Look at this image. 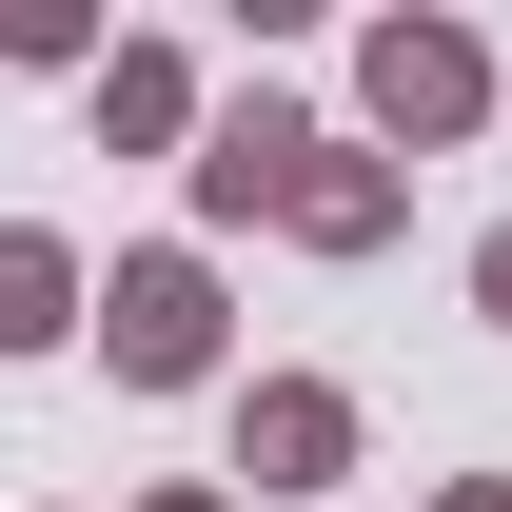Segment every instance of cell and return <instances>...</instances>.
Wrapping results in <instances>:
<instances>
[{"instance_id":"cell-1","label":"cell","mask_w":512,"mask_h":512,"mask_svg":"<svg viewBox=\"0 0 512 512\" xmlns=\"http://www.w3.org/2000/svg\"><path fill=\"white\" fill-rule=\"evenodd\" d=\"M119 355H138V375H178V355H197V276H138V296H119Z\"/></svg>"},{"instance_id":"cell-3","label":"cell","mask_w":512,"mask_h":512,"mask_svg":"<svg viewBox=\"0 0 512 512\" xmlns=\"http://www.w3.org/2000/svg\"><path fill=\"white\" fill-rule=\"evenodd\" d=\"M0 335H60V256H40V237L0 256Z\"/></svg>"},{"instance_id":"cell-2","label":"cell","mask_w":512,"mask_h":512,"mask_svg":"<svg viewBox=\"0 0 512 512\" xmlns=\"http://www.w3.org/2000/svg\"><path fill=\"white\" fill-rule=\"evenodd\" d=\"M375 79H394V119H453V99H473V60H453V40H394Z\"/></svg>"},{"instance_id":"cell-4","label":"cell","mask_w":512,"mask_h":512,"mask_svg":"<svg viewBox=\"0 0 512 512\" xmlns=\"http://www.w3.org/2000/svg\"><path fill=\"white\" fill-rule=\"evenodd\" d=\"M493 296H512V237H493Z\"/></svg>"}]
</instances>
